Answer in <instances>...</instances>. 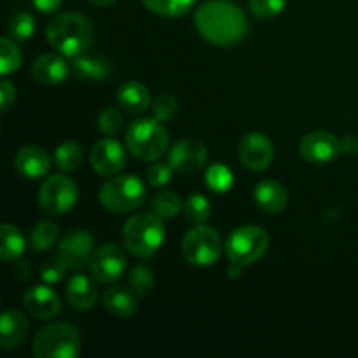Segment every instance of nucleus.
<instances>
[{"label": "nucleus", "mask_w": 358, "mask_h": 358, "mask_svg": "<svg viewBox=\"0 0 358 358\" xmlns=\"http://www.w3.org/2000/svg\"><path fill=\"white\" fill-rule=\"evenodd\" d=\"M63 0H31L35 9L42 14H55L62 7Z\"/></svg>", "instance_id": "nucleus-41"}, {"label": "nucleus", "mask_w": 358, "mask_h": 358, "mask_svg": "<svg viewBox=\"0 0 358 358\" xmlns=\"http://www.w3.org/2000/svg\"><path fill=\"white\" fill-rule=\"evenodd\" d=\"M170 136L163 122L154 119H138L129 124L126 131V147L133 157L145 163H154L168 150Z\"/></svg>", "instance_id": "nucleus-4"}, {"label": "nucleus", "mask_w": 358, "mask_h": 358, "mask_svg": "<svg viewBox=\"0 0 358 358\" xmlns=\"http://www.w3.org/2000/svg\"><path fill=\"white\" fill-rule=\"evenodd\" d=\"M196 30L213 45H233L243 41L248 21L243 10L229 0H210L194 14Z\"/></svg>", "instance_id": "nucleus-1"}, {"label": "nucleus", "mask_w": 358, "mask_h": 358, "mask_svg": "<svg viewBox=\"0 0 358 358\" xmlns=\"http://www.w3.org/2000/svg\"><path fill=\"white\" fill-rule=\"evenodd\" d=\"M23 306L37 320H49L62 311V299L48 285H34L23 294Z\"/></svg>", "instance_id": "nucleus-16"}, {"label": "nucleus", "mask_w": 358, "mask_h": 358, "mask_svg": "<svg viewBox=\"0 0 358 358\" xmlns=\"http://www.w3.org/2000/svg\"><path fill=\"white\" fill-rule=\"evenodd\" d=\"M90 2L96 7H108L117 2V0H90Z\"/></svg>", "instance_id": "nucleus-43"}, {"label": "nucleus", "mask_w": 358, "mask_h": 358, "mask_svg": "<svg viewBox=\"0 0 358 358\" xmlns=\"http://www.w3.org/2000/svg\"><path fill=\"white\" fill-rule=\"evenodd\" d=\"M72 65H69L65 56L59 52H45L41 55L34 63H31V76L38 84L44 86H56L62 84L69 77Z\"/></svg>", "instance_id": "nucleus-18"}, {"label": "nucleus", "mask_w": 358, "mask_h": 358, "mask_svg": "<svg viewBox=\"0 0 358 358\" xmlns=\"http://www.w3.org/2000/svg\"><path fill=\"white\" fill-rule=\"evenodd\" d=\"M238 157L248 170L264 171L271 166L275 149L268 136L259 131H250L241 136L238 142Z\"/></svg>", "instance_id": "nucleus-11"}, {"label": "nucleus", "mask_w": 358, "mask_h": 358, "mask_svg": "<svg viewBox=\"0 0 358 358\" xmlns=\"http://www.w3.org/2000/svg\"><path fill=\"white\" fill-rule=\"evenodd\" d=\"M14 100H16V86H14L9 79H2V83H0V101H2L0 110H9L10 105L14 103Z\"/></svg>", "instance_id": "nucleus-40"}, {"label": "nucleus", "mask_w": 358, "mask_h": 358, "mask_svg": "<svg viewBox=\"0 0 358 358\" xmlns=\"http://www.w3.org/2000/svg\"><path fill=\"white\" fill-rule=\"evenodd\" d=\"M0 257L6 262H14L23 255L24 248H27V238L21 233L20 227L14 224H2L0 227Z\"/></svg>", "instance_id": "nucleus-25"}, {"label": "nucleus", "mask_w": 358, "mask_h": 358, "mask_svg": "<svg viewBox=\"0 0 358 358\" xmlns=\"http://www.w3.org/2000/svg\"><path fill=\"white\" fill-rule=\"evenodd\" d=\"M94 254L93 234L84 229L70 231L58 245V255L70 269H80L90 264Z\"/></svg>", "instance_id": "nucleus-15"}, {"label": "nucleus", "mask_w": 358, "mask_h": 358, "mask_svg": "<svg viewBox=\"0 0 358 358\" xmlns=\"http://www.w3.org/2000/svg\"><path fill=\"white\" fill-rule=\"evenodd\" d=\"M341 152L348 154V156H353V154H358V136L348 135L341 140Z\"/></svg>", "instance_id": "nucleus-42"}, {"label": "nucleus", "mask_w": 358, "mask_h": 358, "mask_svg": "<svg viewBox=\"0 0 358 358\" xmlns=\"http://www.w3.org/2000/svg\"><path fill=\"white\" fill-rule=\"evenodd\" d=\"M101 304L115 318H129L138 310V296L131 289L114 285L101 296Z\"/></svg>", "instance_id": "nucleus-22"}, {"label": "nucleus", "mask_w": 358, "mask_h": 358, "mask_svg": "<svg viewBox=\"0 0 358 358\" xmlns=\"http://www.w3.org/2000/svg\"><path fill=\"white\" fill-rule=\"evenodd\" d=\"M150 208L163 220H173L184 210V203L173 191H157L150 199Z\"/></svg>", "instance_id": "nucleus-26"}, {"label": "nucleus", "mask_w": 358, "mask_h": 358, "mask_svg": "<svg viewBox=\"0 0 358 358\" xmlns=\"http://www.w3.org/2000/svg\"><path fill=\"white\" fill-rule=\"evenodd\" d=\"M84 150L73 140L59 143L55 149V163L62 171H73L83 164Z\"/></svg>", "instance_id": "nucleus-28"}, {"label": "nucleus", "mask_w": 358, "mask_h": 358, "mask_svg": "<svg viewBox=\"0 0 358 358\" xmlns=\"http://www.w3.org/2000/svg\"><path fill=\"white\" fill-rule=\"evenodd\" d=\"M79 187L66 175H51L38 189V206L48 215H63L76 206Z\"/></svg>", "instance_id": "nucleus-9"}, {"label": "nucleus", "mask_w": 358, "mask_h": 358, "mask_svg": "<svg viewBox=\"0 0 358 358\" xmlns=\"http://www.w3.org/2000/svg\"><path fill=\"white\" fill-rule=\"evenodd\" d=\"M299 152L311 164L332 163L341 152V140L329 131H311L303 136Z\"/></svg>", "instance_id": "nucleus-14"}, {"label": "nucleus", "mask_w": 358, "mask_h": 358, "mask_svg": "<svg viewBox=\"0 0 358 358\" xmlns=\"http://www.w3.org/2000/svg\"><path fill=\"white\" fill-rule=\"evenodd\" d=\"M145 185L136 175H114L98 192L101 206L108 212L126 213L140 208L145 201Z\"/></svg>", "instance_id": "nucleus-6"}, {"label": "nucleus", "mask_w": 358, "mask_h": 358, "mask_svg": "<svg viewBox=\"0 0 358 358\" xmlns=\"http://www.w3.org/2000/svg\"><path fill=\"white\" fill-rule=\"evenodd\" d=\"M208 161V150L199 140H180L168 152V164L175 173L191 175L201 170Z\"/></svg>", "instance_id": "nucleus-13"}, {"label": "nucleus", "mask_w": 358, "mask_h": 358, "mask_svg": "<svg viewBox=\"0 0 358 358\" xmlns=\"http://www.w3.org/2000/svg\"><path fill=\"white\" fill-rule=\"evenodd\" d=\"M45 38L66 58L84 55L94 41V24L80 13L56 14L45 24Z\"/></svg>", "instance_id": "nucleus-2"}, {"label": "nucleus", "mask_w": 358, "mask_h": 358, "mask_svg": "<svg viewBox=\"0 0 358 358\" xmlns=\"http://www.w3.org/2000/svg\"><path fill=\"white\" fill-rule=\"evenodd\" d=\"M14 168L23 178L38 180L51 170V157L42 147L24 145L16 152L13 159Z\"/></svg>", "instance_id": "nucleus-17"}, {"label": "nucleus", "mask_w": 358, "mask_h": 358, "mask_svg": "<svg viewBox=\"0 0 358 358\" xmlns=\"http://www.w3.org/2000/svg\"><path fill=\"white\" fill-rule=\"evenodd\" d=\"M285 0H248V9L259 20H271L285 9Z\"/></svg>", "instance_id": "nucleus-38"}, {"label": "nucleus", "mask_w": 358, "mask_h": 358, "mask_svg": "<svg viewBox=\"0 0 358 358\" xmlns=\"http://www.w3.org/2000/svg\"><path fill=\"white\" fill-rule=\"evenodd\" d=\"M59 229L52 220H41L30 231V247L34 252H45L58 241Z\"/></svg>", "instance_id": "nucleus-27"}, {"label": "nucleus", "mask_w": 358, "mask_h": 358, "mask_svg": "<svg viewBox=\"0 0 358 358\" xmlns=\"http://www.w3.org/2000/svg\"><path fill=\"white\" fill-rule=\"evenodd\" d=\"M65 296L70 306L79 311H87L96 306L98 290L93 280L86 275L70 276L65 285Z\"/></svg>", "instance_id": "nucleus-21"}, {"label": "nucleus", "mask_w": 358, "mask_h": 358, "mask_svg": "<svg viewBox=\"0 0 358 358\" xmlns=\"http://www.w3.org/2000/svg\"><path fill=\"white\" fill-rule=\"evenodd\" d=\"M150 101L152 98H150L149 90L138 80H128L119 86L117 103L126 114H142L150 107Z\"/></svg>", "instance_id": "nucleus-23"}, {"label": "nucleus", "mask_w": 358, "mask_h": 358, "mask_svg": "<svg viewBox=\"0 0 358 358\" xmlns=\"http://www.w3.org/2000/svg\"><path fill=\"white\" fill-rule=\"evenodd\" d=\"M90 163L91 168L101 177H114L126 166L128 156L121 142H117L114 136H105L91 149Z\"/></svg>", "instance_id": "nucleus-12"}, {"label": "nucleus", "mask_w": 358, "mask_h": 358, "mask_svg": "<svg viewBox=\"0 0 358 358\" xmlns=\"http://www.w3.org/2000/svg\"><path fill=\"white\" fill-rule=\"evenodd\" d=\"M254 201L262 212L280 213L287 208L289 192L285 185L280 184L275 178H264L254 189Z\"/></svg>", "instance_id": "nucleus-20"}, {"label": "nucleus", "mask_w": 358, "mask_h": 358, "mask_svg": "<svg viewBox=\"0 0 358 358\" xmlns=\"http://www.w3.org/2000/svg\"><path fill=\"white\" fill-rule=\"evenodd\" d=\"M128 287L138 297H145L154 289V275L147 266H136L128 276Z\"/></svg>", "instance_id": "nucleus-34"}, {"label": "nucleus", "mask_w": 358, "mask_h": 358, "mask_svg": "<svg viewBox=\"0 0 358 358\" xmlns=\"http://www.w3.org/2000/svg\"><path fill=\"white\" fill-rule=\"evenodd\" d=\"M31 350L37 358H77L80 353V334L76 325L52 322L38 329Z\"/></svg>", "instance_id": "nucleus-5"}, {"label": "nucleus", "mask_w": 358, "mask_h": 358, "mask_svg": "<svg viewBox=\"0 0 358 358\" xmlns=\"http://www.w3.org/2000/svg\"><path fill=\"white\" fill-rule=\"evenodd\" d=\"M96 126L105 136H115L124 128V117H122V114L117 108L107 107L98 115Z\"/></svg>", "instance_id": "nucleus-36"}, {"label": "nucleus", "mask_w": 358, "mask_h": 358, "mask_svg": "<svg viewBox=\"0 0 358 358\" xmlns=\"http://www.w3.org/2000/svg\"><path fill=\"white\" fill-rule=\"evenodd\" d=\"M35 34V20L28 13H17L9 21V37L14 41H30Z\"/></svg>", "instance_id": "nucleus-35"}, {"label": "nucleus", "mask_w": 358, "mask_h": 358, "mask_svg": "<svg viewBox=\"0 0 358 358\" xmlns=\"http://www.w3.org/2000/svg\"><path fill=\"white\" fill-rule=\"evenodd\" d=\"M69 269L70 268L65 264V261L59 255L58 257H49L38 268V278L44 283H48V285H55V283H59L65 280Z\"/></svg>", "instance_id": "nucleus-33"}, {"label": "nucleus", "mask_w": 358, "mask_h": 358, "mask_svg": "<svg viewBox=\"0 0 358 358\" xmlns=\"http://www.w3.org/2000/svg\"><path fill=\"white\" fill-rule=\"evenodd\" d=\"M73 76L80 80H90V83H103L110 77L112 65L108 59L101 56H76L72 62Z\"/></svg>", "instance_id": "nucleus-24"}, {"label": "nucleus", "mask_w": 358, "mask_h": 358, "mask_svg": "<svg viewBox=\"0 0 358 358\" xmlns=\"http://www.w3.org/2000/svg\"><path fill=\"white\" fill-rule=\"evenodd\" d=\"M150 13L164 17H178L189 13L196 0H142Z\"/></svg>", "instance_id": "nucleus-29"}, {"label": "nucleus", "mask_w": 358, "mask_h": 358, "mask_svg": "<svg viewBox=\"0 0 358 358\" xmlns=\"http://www.w3.org/2000/svg\"><path fill=\"white\" fill-rule=\"evenodd\" d=\"M21 62H23V55H21L16 41L9 37L0 38V72L2 76L16 72L21 66Z\"/></svg>", "instance_id": "nucleus-30"}, {"label": "nucleus", "mask_w": 358, "mask_h": 358, "mask_svg": "<svg viewBox=\"0 0 358 358\" xmlns=\"http://www.w3.org/2000/svg\"><path fill=\"white\" fill-rule=\"evenodd\" d=\"M222 240L217 229L205 224H194V227L185 233L180 245L182 257L198 268L215 264L222 255Z\"/></svg>", "instance_id": "nucleus-8"}, {"label": "nucleus", "mask_w": 358, "mask_h": 358, "mask_svg": "<svg viewBox=\"0 0 358 358\" xmlns=\"http://www.w3.org/2000/svg\"><path fill=\"white\" fill-rule=\"evenodd\" d=\"M166 229L159 215L154 212H140L126 220L122 227V243L126 250L138 259H150L163 245Z\"/></svg>", "instance_id": "nucleus-3"}, {"label": "nucleus", "mask_w": 358, "mask_h": 358, "mask_svg": "<svg viewBox=\"0 0 358 358\" xmlns=\"http://www.w3.org/2000/svg\"><path fill=\"white\" fill-rule=\"evenodd\" d=\"M205 182L208 185V189H212L217 194H224V192L231 191L234 184L233 173L227 166L224 164H212V166L206 170Z\"/></svg>", "instance_id": "nucleus-32"}, {"label": "nucleus", "mask_w": 358, "mask_h": 358, "mask_svg": "<svg viewBox=\"0 0 358 358\" xmlns=\"http://www.w3.org/2000/svg\"><path fill=\"white\" fill-rule=\"evenodd\" d=\"M269 236L266 229L254 224L240 226L233 229L227 236L224 252L231 264H238L241 268L257 262L268 252Z\"/></svg>", "instance_id": "nucleus-7"}, {"label": "nucleus", "mask_w": 358, "mask_h": 358, "mask_svg": "<svg viewBox=\"0 0 358 358\" xmlns=\"http://www.w3.org/2000/svg\"><path fill=\"white\" fill-rule=\"evenodd\" d=\"M30 322L20 310H7L0 318V345L3 350L20 348L28 338Z\"/></svg>", "instance_id": "nucleus-19"}, {"label": "nucleus", "mask_w": 358, "mask_h": 358, "mask_svg": "<svg viewBox=\"0 0 358 358\" xmlns=\"http://www.w3.org/2000/svg\"><path fill=\"white\" fill-rule=\"evenodd\" d=\"M184 215L191 224H205L212 215V206L203 194H191L184 201Z\"/></svg>", "instance_id": "nucleus-31"}, {"label": "nucleus", "mask_w": 358, "mask_h": 358, "mask_svg": "<svg viewBox=\"0 0 358 358\" xmlns=\"http://www.w3.org/2000/svg\"><path fill=\"white\" fill-rule=\"evenodd\" d=\"M128 266L124 250L114 243H105L94 250L90 261V271L98 283L112 285L122 278Z\"/></svg>", "instance_id": "nucleus-10"}, {"label": "nucleus", "mask_w": 358, "mask_h": 358, "mask_svg": "<svg viewBox=\"0 0 358 358\" xmlns=\"http://www.w3.org/2000/svg\"><path fill=\"white\" fill-rule=\"evenodd\" d=\"M178 112V101L173 94L163 93L159 96H156L152 105V114L157 121L161 122H170L173 121V117Z\"/></svg>", "instance_id": "nucleus-37"}, {"label": "nucleus", "mask_w": 358, "mask_h": 358, "mask_svg": "<svg viewBox=\"0 0 358 358\" xmlns=\"http://www.w3.org/2000/svg\"><path fill=\"white\" fill-rule=\"evenodd\" d=\"M145 177L152 187H164L173 178V168L166 163H152L147 168Z\"/></svg>", "instance_id": "nucleus-39"}]
</instances>
